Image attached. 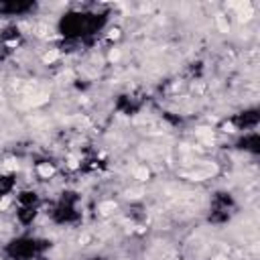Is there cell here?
<instances>
[{"label":"cell","mask_w":260,"mask_h":260,"mask_svg":"<svg viewBox=\"0 0 260 260\" xmlns=\"http://www.w3.org/2000/svg\"><path fill=\"white\" fill-rule=\"evenodd\" d=\"M85 260H106L104 256H89V258H85Z\"/></svg>","instance_id":"cell-10"},{"label":"cell","mask_w":260,"mask_h":260,"mask_svg":"<svg viewBox=\"0 0 260 260\" xmlns=\"http://www.w3.org/2000/svg\"><path fill=\"white\" fill-rule=\"evenodd\" d=\"M258 120H260L258 110H256V108H250V110H244V112L236 114V116L232 118V124H234V128L240 130V132H252V130H256Z\"/></svg>","instance_id":"cell-3"},{"label":"cell","mask_w":260,"mask_h":260,"mask_svg":"<svg viewBox=\"0 0 260 260\" xmlns=\"http://www.w3.org/2000/svg\"><path fill=\"white\" fill-rule=\"evenodd\" d=\"M16 205H41V197L32 189H22L16 195Z\"/></svg>","instance_id":"cell-8"},{"label":"cell","mask_w":260,"mask_h":260,"mask_svg":"<svg viewBox=\"0 0 260 260\" xmlns=\"http://www.w3.org/2000/svg\"><path fill=\"white\" fill-rule=\"evenodd\" d=\"M238 148H242L244 152H250V154H258L260 152V136L256 130L252 132H244L238 140Z\"/></svg>","instance_id":"cell-6"},{"label":"cell","mask_w":260,"mask_h":260,"mask_svg":"<svg viewBox=\"0 0 260 260\" xmlns=\"http://www.w3.org/2000/svg\"><path fill=\"white\" fill-rule=\"evenodd\" d=\"M16 187V177L12 173H0V199L10 195Z\"/></svg>","instance_id":"cell-9"},{"label":"cell","mask_w":260,"mask_h":260,"mask_svg":"<svg viewBox=\"0 0 260 260\" xmlns=\"http://www.w3.org/2000/svg\"><path fill=\"white\" fill-rule=\"evenodd\" d=\"M39 215V205H16V219L20 225H30Z\"/></svg>","instance_id":"cell-7"},{"label":"cell","mask_w":260,"mask_h":260,"mask_svg":"<svg viewBox=\"0 0 260 260\" xmlns=\"http://www.w3.org/2000/svg\"><path fill=\"white\" fill-rule=\"evenodd\" d=\"M142 98H138L136 93H122V95H118V100H116V110L120 112V114H126V116H132V114H136L140 108H142Z\"/></svg>","instance_id":"cell-5"},{"label":"cell","mask_w":260,"mask_h":260,"mask_svg":"<svg viewBox=\"0 0 260 260\" xmlns=\"http://www.w3.org/2000/svg\"><path fill=\"white\" fill-rule=\"evenodd\" d=\"M37 4L35 2H22V0H12V2H0V14L2 16H26L35 12Z\"/></svg>","instance_id":"cell-4"},{"label":"cell","mask_w":260,"mask_h":260,"mask_svg":"<svg viewBox=\"0 0 260 260\" xmlns=\"http://www.w3.org/2000/svg\"><path fill=\"white\" fill-rule=\"evenodd\" d=\"M236 213V201L230 193L219 191L211 197V205H209V221L215 225H223L228 223Z\"/></svg>","instance_id":"cell-2"},{"label":"cell","mask_w":260,"mask_h":260,"mask_svg":"<svg viewBox=\"0 0 260 260\" xmlns=\"http://www.w3.org/2000/svg\"><path fill=\"white\" fill-rule=\"evenodd\" d=\"M47 246L49 242L35 236H18L6 244V256L10 260H35L45 252Z\"/></svg>","instance_id":"cell-1"}]
</instances>
